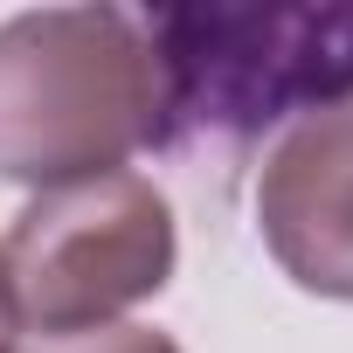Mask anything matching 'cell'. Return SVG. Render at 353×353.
<instances>
[{
	"label": "cell",
	"mask_w": 353,
	"mask_h": 353,
	"mask_svg": "<svg viewBox=\"0 0 353 353\" xmlns=\"http://www.w3.org/2000/svg\"><path fill=\"white\" fill-rule=\"evenodd\" d=\"M159 63L125 8H28L0 21V181L63 188L159 145Z\"/></svg>",
	"instance_id": "cell-1"
},
{
	"label": "cell",
	"mask_w": 353,
	"mask_h": 353,
	"mask_svg": "<svg viewBox=\"0 0 353 353\" xmlns=\"http://www.w3.org/2000/svg\"><path fill=\"white\" fill-rule=\"evenodd\" d=\"M159 63V145L256 139L277 118L353 97V8L194 0L139 14Z\"/></svg>",
	"instance_id": "cell-2"
},
{
	"label": "cell",
	"mask_w": 353,
	"mask_h": 353,
	"mask_svg": "<svg viewBox=\"0 0 353 353\" xmlns=\"http://www.w3.org/2000/svg\"><path fill=\"white\" fill-rule=\"evenodd\" d=\"M0 263H8L21 325H35L42 339H70L104 332L132 305L159 298L181 263V229L145 173L118 166L42 188L14 215Z\"/></svg>",
	"instance_id": "cell-3"
},
{
	"label": "cell",
	"mask_w": 353,
	"mask_h": 353,
	"mask_svg": "<svg viewBox=\"0 0 353 353\" xmlns=\"http://www.w3.org/2000/svg\"><path fill=\"white\" fill-rule=\"evenodd\" d=\"M256 229L298 291L353 305V97L305 111L263 152Z\"/></svg>",
	"instance_id": "cell-4"
},
{
	"label": "cell",
	"mask_w": 353,
	"mask_h": 353,
	"mask_svg": "<svg viewBox=\"0 0 353 353\" xmlns=\"http://www.w3.org/2000/svg\"><path fill=\"white\" fill-rule=\"evenodd\" d=\"M28 353H181L152 325H104V332H70V339H42Z\"/></svg>",
	"instance_id": "cell-5"
},
{
	"label": "cell",
	"mask_w": 353,
	"mask_h": 353,
	"mask_svg": "<svg viewBox=\"0 0 353 353\" xmlns=\"http://www.w3.org/2000/svg\"><path fill=\"white\" fill-rule=\"evenodd\" d=\"M21 339V312H14V284H8V263H0V353H14Z\"/></svg>",
	"instance_id": "cell-6"
}]
</instances>
